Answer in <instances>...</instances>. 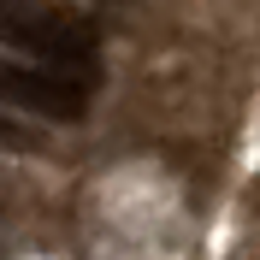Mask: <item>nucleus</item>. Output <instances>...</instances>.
<instances>
[{"label": "nucleus", "mask_w": 260, "mask_h": 260, "mask_svg": "<svg viewBox=\"0 0 260 260\" xmlns=\"http://www.w3.org/2000/svg\"><path fill=\"white\" fill-rule=\"evenodd\" d=\"M0 48L36 53L42 65H53L77 89H95V77H101L95 24L65 12V6H53V0H0Z\"/></svg>", "instance_id": "1"}, {"label": "nucleus", "mask_w": 260, "mask_h": 260, "mask_svg": "<svg viewBox=\"0 0 260 260\" xmlns=\"http://www.w3.org/2000/svg\"><path fill=\"white\" fill-rule=\"evenodd\" d=\"M0 107L6 113H36L53 124H83L89 118V89L59 77L53 65H24L0 53Z\"/></svg>", "instance_id": "2"}, {"label": "nucleus", "mask_w": 260, "mask_h": 260, "mask_svg": "<svg viewBox=\"0 0 260 260\" xmlns=\"http://www.w3.org/2000/svg\"><path fill=\"white\" fill-rule=\"evenodd\" d=\"M0 148H18V154H42V148H48V136H42V130H30L18 113H6V107H0Z\"/></svg>", "instance_id": "3"}]
</instances>
